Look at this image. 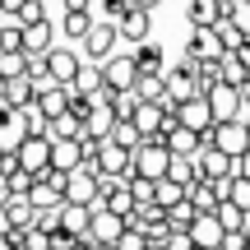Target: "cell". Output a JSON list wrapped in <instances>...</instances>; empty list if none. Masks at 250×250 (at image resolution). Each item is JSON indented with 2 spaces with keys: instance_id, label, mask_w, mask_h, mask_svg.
Returning <instances> with one entry per match:
<instances>
[{
  "instance_id": "6da1fadb",
  "label": "cell",
  "mask_w": 250,
  "mask_h": 250,
  "mask_svg": "<svg viewBox=\"0 0 250 250\" xmlns=\"http://www.w3.org/2000/svg\"><path fill=\"white\" fill-rule=\"evenodd\" d=\"M199 144H213V148H223L227 158H236V153L250 148V134H246L241 121H213L204 134H199Z\"/></svg>"
},
{
  "instance_id": "7a4b0ae2",
  "label": "cell",
  "mask_w": 250,
  "mask_h": 250,
  "mask_svg": "<svg viewBox=\"0 0 250 250\" xmlns=\"http://www.w3.org/2000/svg\"><path fill=\"white\" fill-rule=\"evenodd\" d=\"M130 167L139 171V176H148V181H162L167 176V162H171V153H167V144H158V139H144L139 148H130Z\"/></svg>"
},
{
  "instance_id": "3957f363",
  "label": "cell",
  "mask_w": 250,
  "mask_h": 250,
  "mask_svg": "<svg viewBox=\"0 0 250 250\" xmlns=\"http://www.w3.org/2000/svg\"><path fill=\"white\" fill-rule=\"evenodd\" d=\"M195 171H199V181H232L236 176V158H227V153L213 148V144H199Z\"/></svg>"
},
{
  "instance_id": "277c9868",
  "label": "cell",
  "mask_w": 250,
  "mask_h": 250,
  "mask_svg": "<svg viewBox=\"0 0 250 250\" xmlns=\"http://www.w3.org/2000/svg\"><path fill=\"white\" fill-rule=\"evenodd\" d=\"M116 42H121L116 23H107V19H93L88 33H83V61H107V56L116 51Z\"/></svg>"
},
{
  "instance_id": "5b68a950",
  "label": "cell",
  "mask_w": 250,
  "mask_h": 250,
  "mask_svg": "<svg viewBox=\"0 0 250 250\" xmlns=\"http://www.w3.org/2000/svg\"><path fill=\"white\" fill-rule=\"evenodd\" d=\"M134 79H139V70H134V56L130 51H111L107 61H102V83H107L111 93L134 88Z\"/></svg>"
},
{
  "instance_id": "8992f818",
  "label": "cell",
  "mask_w": 250,
  "mask_h": 250,
  "mask_svg": "<svg viewBox=\"0 0 250 250\" xmlns=\"http://www.w3.org/2000/svg\"><path fill=\"white\" fill-rule=\"evenodd\" d=\"M65 204H98V176H93L88 167H74V171H65Z\"/></svg>"
},
{
  "instance_id": "52a82bcc",
  "label": "cell",
  "mask_w": 250,
  "mask_h": 250,
  "mask_svg": "<svg viewBox=\"0 0 250 250\" xmlns=\"http://www.w3.org/2000/svg\"><path fill=\"white\" fill-rule=\"evenodd\" d=\"M14 158H19V167L23 171H42V167H51V139H46V134H28L23 144H19L14 148Z\"/></svg>"
},
{
  "instance_id": "ba28073f",
  "label": "cell",
  "mask_w": 250,
  "mask_h": 250,
  "mask_svg": "<svg viewBox=\"0 0 250 250\" xmlns=\"http://www.w3.org/2000/svg\"><path fill=\"white\" fill-rule=\"evenodd\" d=\"M208 98V111H213V121H241V93L232 88V83H213V88L204 93Z\"/></svg>"
},
{
  "instance_id": "9c48e42d",
  "label": "cell",
  "mask_w": 250,
  "mask_h": 250,
  "mask_svg": "<svg viewBox=\"0 0 250 250\" xmlns=\"http://www.w3.org/2000/svg\"><path fill=\"white\" fill-rule=\"evenodd\" d=\"M121 232H125V218L111 213V208L98 199V204H93V218H88V236H93V241H102V246H111Z\"/></svg>"
},
{
  "instance_id": "30bf717a",
  "label": "cell",
  "mask_w": 250,
  "mask_h": 250,
  "mask_svg": "<svg viewBox=\"0 0 250 250\" xmlns=\"http://www.w3.org/2000/svg\"><path fill=\"white\" fill-rule=\"evenodd\" d=\"M130 148H121V144H111V139H102V148H98V176H130Z\"/></svg>"
},
{
  "instance_id": "8fae6325",
  "label": "cell",
  "mask_w": 250,
  "mask_h": 250,
  "mask_svg": "<svg viewBox=\"0 0 250 250\" xmlns=\"http://www.w3.org/2000/svg\"><path fill=\"white\" fill-rule=\"evenodd\" d=\"M186 199L195 204V213H213L218 199H227V181H195L186 186Z\"/></svg>"
},
{
  "instance_id": "7c38bea8",
  "label": "cell",
  "mask_w": 250,
  "mask_h": 250,
  "mask_svg": "<svg viewBox=\"0 0 250 250\" xmlns=\"http://www.w3.org/2000/svg\"><path fill=\"white\" fill-rule=\"evenodd\" d=\"M70 83H46V88H37V111H42L46 121H56V116H65L70 111Z\"/></svg>"
},
{
  "instance_id": "4fadbf2b",
  "label": "cell",
  "mask_w": 250,
  "mask_h": 250,
  "mask_svg": "<svg viewBox=\"0 0 250 250\" xmlns=\"http://www.w3.org/2000/svg\"><path fill=\"white\" fill-rule=\"evenodd\" d=\"M223 223H218L213 213H199L195 223H190V246H199V250H218L223 246Z\"/></svg>"
},
{
  "instance_id": "5bb4252c",
  "label": "cell",
  "mask_w": 250,
  "mask_h": 250,
  "mask_svg": "<svg viewBox=\"0 0 250 250\" xmlns=\"http://www.w3.org/2000/svg\"><path fill=\"white\" fill-rule=\"evenodd\" d=\"M176 121H181V125H190V130H199V134H204L208 125H213V111H208V98H204V93H195V98H186V102H181V107H176Z\"/></svg>"
},
{
  "instance_id": "9a60e30c",
  "label": "cell",
  "mask_w": 250,
  "mask_h": 250,
  "mask_svg": "<svg viewBox=\"0 0 250 250\" xmlns=\"http://www.w3.org/2000/svg\"><path fill=\"white\" fill-rule=\"evenodd\" d=\"M79 61L83 56H74L70 46H61V51H46V70H51V83H74V74H79Z\"/></svg>"
},
{
  "instance_id": "2e32d148",
  "label": "cell",
  "mask_w": 250,
  "mask_h": 250,
  "mask_svg": "<svg viewBox=\"0 0 250 250\" xmlns=\"http://www.w3.org/2000/svg\"><path fill=\"white\" fill-rule=\"evenodd\" d=\"M130 56H134V70H139V74H162V70H167V56H162V46L153 42V37L134 42Z\"/></svg>"
},
{
  "instance_id": "e0dca14e",
  "label": "cell",
  "mask_w": 250,
  "mask_h": 250,
  "mask_svg": "<svg viewBox=\"0 0 250 250\" xmlns=\"http://www.w3.org/2000/svg\"><path fill=\"white\" fill-rule=\"evenodd\" d=\"M130 125L139 130V139H158V130H162V107H158V102H139L134 116H130ZM158 144H162V139H158Z\"/></svg>"
},
{
  "instance_id": "ac0fdd59",
  "label": "cell",
  "mask_w": 250,
  "mask_h": 250,
  "mask_svg": "<svg viewBox=\"0 0 250 250\" xmlns=\"http://www.w3.org/2000/svg\"><path fill=\"white\" fill-rule=\"evenodd\" d=\"M148 14H153V9H134V5H130V9L121 14L116 33L125 37V42H144V37H148V28H153V23H148Z\"/></svg>"
},
{
  "instance_id": "d6986e66",
  "label": "cell",
  "mask_w": 250,
  "mask_h": 250,
  "mask_svg": "<svg viewBox=\"0 0 250 250\" xmlns=\"http://www.w3.org/2000/svg\"><path fill=\"white\" fill-rule=\"evenodd\" d=\"M227 5H232V0H190V23L195 28H213L218 19H227Z\"/></svg>"
},
{
  "instance_id": "ffe728a7",
  "label": "cell",
  "mask_w": 250,
  "mask_h": 250,
  "mask_svg": "<svg viewBox=\"0 0 250 250\" xmlns=\"http://www.w3.org/2000/svg\"><path fill=\"white\" fill-rule=\"evenodd\" d=\"M0 208H5V218H9V227H14V232L33 227V218H37V208H33V199H28V195H9Z\"/></svg>"
},
{
  "instance_id": "44dd1931",
  "label": "cell",
  "mask_w": 250,
  "mask_h": 250,
  "mask_svg": "<svg viewBox=\"0 0 250 250\" xmlns=\"http://www.w3.org/2000/svg\"><path fill=\"white\" fill-rule=\"evenodd\" d=\"M88 218H93L88 204H65V199H61V232H70V236H88Z\"/></svg>"
},
{
  "instance_id": "7402d4cb",
  "label": "cell",
  "mask_w": 250,
  "mask_h": 250,
  "mask_svg": "<svg viewBox=\"0 0 250 250\" xmlns=\"http://www.w3.org/2000/svg\"><path fill=\"white\" fill-rule=\"evenodd\" d=\"M23 139H28V130H23V121H19V111L9 107L5 116H0V153H14Z\"/></svg>"
},
{
  "instance_id": "603a6c76",
  "label": "cell",
  "mask_w": 250,
  "mask_h": 250,
  "mask_svg": "<svg viewBox=\"0 0 250 250\" xmlns=\"http://www.w3.org/2000/svg\"><path fill=\"white\" fill-rule=\"evenodd\" d=\"M74 93H83V98H98V93H102V61H79Z\"/></svg>"
},
{
  "instance_id": "cb8c5ba5",
  "label": "cell",
  "mask_w": 250,
  "mask_h": 250,
  "mask_svg": "<svg viewBox=\"0 0 250 250\" xmlns=\"http://www.w3.org/2000/svg\"><path fill=\"white\" fill-rule=\"evenodd\" d=\"M186 51H190V56H199V61H213V56H223V42H218L213 28H195Z\"/></svg>"
},
{
  "instance_id": "d4e9b609",
  "label": "cell",
  "mask_w": 250,
  "mask_h": 250,
  "mask_svg": "<svg viewBox=\"0 0 250 250\" xmlns=\"http://www.w3.org/2000/svg\"><path fill=\"white\" fill-rule=\"evenodd\" d=\"M23 51H28V56L51 51V23H46V19H37V23H23Z\"/></svg>"
},
{
  "instance_id": "484cf974",
  "label": "cell",
  "mask_w": 250,
  "mask_h": 250,
  "mask_svg": "<svg viewBox=\"0 0 250 250\" xmlns=\"http://www.w3.org/2000/svg\"><path fill=\"white\" fill-rule=\"evenodd\" d=\"M111 125H116L111 107H107V102H93V111L83 116V134H93V139H107V134H111Z\"/></svg>"
},
{
  "instance_id": "4316f807",
  "label": "cell",
  "mask_w": 250,
  "mask_h": 250,
  "mask_svg": "<svg viewBox=\"0 0 250 250\" xmlns=\"http://www.w3.org/2000/svg\"><path fill=\"white\" fill-rule=\"evenodd\" d=\"M79 162H83V153L74 139H51V167L56 171H74Z\"/></svg>"
},
{
  "instance_id": "83f0119b",
  "label": "cell",
  "mask_w": 250,
  "mask_h": 250,
  "mask_svg": "<svg viewBox=\"0 0 250 250\" xmlns=\"http://www.w3.org/2000/svg\"><path fill=\"white\" fill-rule=\"evenodd\" d=\"M213 218H218V223H223V232H246V208H236L232 199H218Z\"/></svg>"
},
{
  "instance_id": "f1b7e54d",
  "label": "cell",
  "mask_w": 250,
  "mask_h": 250,
  "mask_svg": "<svg viewBox=\"0 0 250 250\" xmlns=\"http://www.w3.org/2000/svg\"><path fill=\"white\" fill-rule=\"evenodd\" d=\"M79 134H83V121L74 111H65V116H56L46 125V139H79Z\"/></svg>"
},
{
  "instance_id": "f546056e",
  "label": "cell",
  "mask_w": 250,
  "mask_h": 250,
  "mask_svg": "<svg viewBox=\"0 0 250 250\" xmlns=\"http://www.w3.org/2000/svg\"><path fill=\"white\" fill-rule=\"evenodd\" d=\"M102 204H107L111 213H121V218H125V213H134V195H130V186H125V181H116V186L102 195Z\"/></svg>"
},
{
  "instance_id": "4dcf8cb0",
  "label": "cell",
  "mask_w": 250,
  "mask_h": 250,
  "mask_svg": "<svg viewBox=\"0 0 250 250\" xmlns=\"http://www.w3.org/2000/svg\"><path fill=\"white\" fill-rule=\"evenodd\" d=\"M14 111H19V121H23V130H28V134H46V125H51V121L37 111V93L23 102V107H14Z\"/></svg>"
},
{
  "instance_id": "1f68e13d",
  "label": "cell",
  "mask_w": 250,
  "mask_h": 250,
  "mask_svg": "<svg viewBox=\"0 0 250 250\" xmlns=\"http://www.w3.org/2000/svg\"><path fill=\"white\" fill-rule=\"evenodd\" d=\"M88 23H93V14H88V9H65V14H61V28H65V37H74V42H83Z\"/></svg>"
},
{
  "instance_id": "d6a6232c",
  "label": "cell",
  "mask_w": 250,
  "mask_h": 250,
  "mask_svg": "<svg viewBox=\"0 0 250 250\" xmlns=\"http://www.w3.org/2000/svg\"><path fill=\"white\" fill-rule=\"evenodd\" d=\"M167 181H176V186H195V181H199L195 158H176V153H171V162H167Z\"/></svg>"
},
{
  "instance_id": "836d02e7",
  "label": "cell",
  "mask_w": 250,
  "mask_h": 250,
  "mask_svg": "<svg viewBox=\"0 0 250 250\" xmlns=\"http://www.w3.org/2000/svg\"><path fill=\"white\" fill-rule=\"evenodd\" d=\"M195 204H190V199H176V204H171L167 208V227H171V232H190V223H195Z\"/></svg>"
},
{
  "instance_id": "e575fe53",
  "label": "cell",
  "mask_w": 250,
  "mask_h": 250,
  "mask_svg": "<svg viewBox=\"0 0 250 250\" xmlns=\"http://www.w3.org/2000/svg\"><path fill=\"white\" fill-rule=\"evenodd\" d=\"M28 199H33V208H56V204H61V186H51V181H33Z\"/></svg>"
},
{
  "instance_id": "d590c367",
  "label": "cell",
  "mask_w": 250,
  "mask_h": 250,
  "mask_svg": "<svg viewBox=\"0 0 250 250\" xmlns=\"http://www.w3.org/2000/svg\"><path fill=\"white\" fill-rule=\"evenodd\" d=\"M107 107H111V116H116V121H130V116H134V107H139V98H134V88H125V93H107Z\"/></svg>"
},
{
  "instance_id": "8d00e7d4",
  "label": "cell",
  "mask_w": 250,
  "mask_h": 250,
  "mask_svg": "<svg viewBox=\"0 0 250 250\" xmlns=\"http://www.w3.org/2000/svg\"><path fill=\"white\" fill-rule=\"evenodd\" d=\"M176 199H186V186H176V181H153V204H162V208H171Z\"/></svg>"
},
{
  "instance_id": "74e56055",
  "label": "cell",
  "mask_w": 250,
  "mask_h": 250,
  "mask_svg": "<svg viewBox=\"0 0 250 250\" xmlns=\"http://www.w3.org/2000/svg\"><path fill=\"white\" fill-rule=\"evenodd\" d=\"M134 98L139 102H158L162 98V74H139V79H134Z\"/></svg>"
},
{
  "instance_id": "f35d334b",
  "label": "cell",
  "mask_w": 250,
  "mask_h": 250,
  "mask_svg": "<svg viewBox=\"0 0 250 250\" xmlns=\"http://www.w3.org/2000/svg\"><path fill=\"white\" fill-rule=\"evenodd\" d=\"M125 186H130V195H134V208H139V204H153V181L139 176L134 167H130V176H125Z\"/></svg>"
},
{
  "instance_id": "ab89813d",
  "label": "cell",
  "mask_w": 250,
  "mask_h": 250,
  "mask_svg": "<svg viewBox=\"0 0 250 250\" xmlns=\"http://www.w3.org/2000/svg\"><path fill=\"white\" fill-rule=\"evenodd\" d=\"M227 23L241 37H250V0H232V5H227Z\"/></svg>"
},
{
  "instance_id": "60d3db41",
  "label": "cell",
  "mask_w": 250,
  "mask_h": 250,
  "mask_svg": "<svg viewBox=\"0 0 250 250\" xmlns=\"http://www.w3.org/2000/svg\"><path fill=\"white\" fill-rule=\"evenodd\" d=\"M28 98H33V83H28L23 74H19V79H5V102L9 107H23Z\"/></svg>"
},
{
  "instance_id": "b9f144b4",
  "label": "cell",
  "mask_w": 250,
  "mask_h": 250,
  "mask_svg": "<svg viewBox=\"0 0 250 250\" xmlns=\"http://www.w3.org/2000/svg\"><path fill=\"white\" fill-rule=\"evenodd\" d=\"M107 139H111V144H121V148H139V144H144V139H139V130H134L130 121H116Z\"/></svg>"
},
{
  "instance_id": "7bdbcfd3",
  "label": "cell",
  "mask_w": 250,
  "mask_h": 250,
  "mask_svg": "<svg viewBox=\"0 0 250 250\" xmlns=\"http://www.w3.org/2000/svg\"><path fill=\"white\" fill-rule=\"evenodd\" d=\"M227 199L250 213V176H232V181H227Z\"/></svg>"
},
{
  "instance_id": "ee69618b",
  "label": "cell",
  "mask_w": 250,
  "mask_h": 250,
  "mask_svg": "<svg viewBox=\"0 0 250 250\" xmlns=\"http://www.w3.org/2000/svg\"><path fill=\"white\" fill-rule=\"evenodd\" d=\"M5 190L9 195H28V190H33V171H23V167H14V171H5Z\"/></svg>"
},
{
  "instance_id": "f6af8a7d",
  "label": "cell",
  "mask_w": 250,
  "mask_h": 250,
  "mask_svg": "<svg viewBox=\"0 0 250 250\" xmlns=\"http://www.w3.org/2000/svg\"><path fill=\"white\" fill-rule=\"evenodd\" d=\"M144 241H148V236H144L139 227H125V232H121L111 246H116V250H144Z\"/></svg>"
},
{
  "instance_id": "bcb514c9",
  "label": "cell",
  "mask_w": 250,
  "mask_h": 250,
  "mask_svg": "<svg viewBox=\"0 0 250 250\" xmlns=\"http://www.w3.org/2000/svg\"><path fill=\"white\" fill-rule=\"evenodd\" d=\"M37 19H46V5H42V0H28V5L19 9V28H23V23H37Z\"/></svg>"
},
{
  "instance_id": "7dc6e473",
  "label": "cell",
  "mask_w": 250,
  "mask_h": 250,
  "mask_svg": "<svg viewBox=\"0 0 250 250\" xmlns=\"http://www.w3.org/2000/svg\"><path fill=\"white\" fill-rule=\"evenodd\" d=\"M125 9H130V0H102V19H107V23H121Z\"/></svg>"
},
{
  "instance_id": "c3c4849f",
  "label": "cell",
  "mask_w": 250,
  "mask_h": 250,
  "mask_svg": "<svg viewBox=\"0 0 250 250\" xmlns=\"http://www.w3.org/2000/svg\"><path fill=\"white\" fill-rule=\"evenodd\" d=\"M246 246H250V236H246V232H227L218 250H246Z\"/></svg>"
},
{
  "instance_id": "681fc988",
  "label": "cell",
  "mask_w": 250,
  "mask_h": 250,
  "mask_svg": "<svg viewBox=\"0 0 250 250\" xmlns=\"http://www.w3.org/2000/svg\"><path fill=\"white\" fill-rule=\"evenodd\" d=\"M236 176H250V148L236 153Z\"/></svg>"
},
{
  "instance_id": "f907efd6",
  "label": "cell",
  "mask_w": 250,
  "mask_h": 250,
  "mask_svg": "<svg viewBox=\"0 0 250 250\" xmlns=\"http://www.w3.org/2000/svg\"><path fill=\"white\" fill-rule=\"evenodd\" d=\"M236 61H241V65H246V70H250V37H246V42H241V46H236Z\"/></svg>"
},
{
  "instance_id": "816d5d0a",
  "label": "cell",
  "mask_w": 250,
  "mask_h": 250,
  "mask_svg": "<svg viewBox=\"0 0 250 250\" xmlns=\"http://www.w3.org/2000/svg\"><path fill=\"white\" fill-rule=\"evenodd\" d=\"M23 5H28V0H0V9H5V14H19Z\"/></svg>"
},
{
  "instance_id": "f5cc1de1",
  "label": "cell",
  "mask_w": 250,
  "mask_h": 250,
  "mask_svg": "<svg viewBox=\"0 0 250 250\" xmlns=\"http://www.w3.org/2000/svg\"><path fill=\"white\" fill-rule=\"evenodd\" d=\"M236 93H241V107H250V74H246V83H241Z\"/></svg>"
},
{
  "instance_id": "db71d44e",
  "label": "cell",
  "mask_w": 250,
  "mask_h": 250,
  "mask_svg": "<svg viewBox=\"0 0 250 250\" xmlns=\"http://www.w3.org/2000/svg\"><path fill=\"white\" fill-rule=\"evenodd\" d=\"M14 227H9V218H5V208H0V236H9Z\"/></svg>"
},
{
  "instance_id": "11a10c76",
  "label": "cell",
  "mask_w": 250,
  "mask_h": 250,
  "mask_svg": "<svg viewBox=\"0 0 250 250\" xmlns=\"http://www.w3.org/2000/svg\"><path fill=\"white\" fill-rule=\"evenodd\" d=\"M93 0H65V9H88Z\"/></svg>"
},
{
  "instance_id": "9f6ffc18",
  "label": "cell",
  "mask_w": 250,
  "mask_h": 250,
  "mask_svg": "<svg viewBox=\"0 0 250 250\" xmlns=\"http://www.w3.org/2000/svg\"><path fill=\"white\" fill-rule=\"evenodd\" d=\"M134 9H158V0H130Z\"/></svg>"
},
{
  "instance_id": "6f0895ef",
  "label": "cell",
  "mask_w": 250,
  "mask_h": 250,
  "mask_svg": "<svg viewBox=\"0 0 250 250\" xmlns=\"http://www.w3.org/2000/svg\"><path fill=\"white\" fill-rule=\"evenodd\" d=\"M144 250H167V246H162V241H144Z\"/></svg>"
},
{
  "instance_id": "680465c9",
  "label": "cell",
  "mask_w": 250,
  "mask_h": 250,
  "mask_svg": "<svg viewBox=\"0 0 250 250\" xmlns=\"http://www.w3.org/2000/svg\"><path fill=\"white\" fill-rule=\"evenodd\" d=\"M241 125H246V134H250V107H246V111H241Z\"/></svg>"
},
{
  "instance_id": "91938a15",
  "label": "cell",
  "mask_w": 250,
  "mask_h": 250,
  "mask_svg": "<svg viewBox=\"0 0 250 250\" xmlns=\"http://www.w3.org/2000/svg\"><path fill=\"white\" fill-rule=\"evenodd\" d=\"M93 250H116V246H102V241H93Z\"/></svg>"
},
{
  "instance_id": "94428289",
  "label": "cell",
  "mask_w": 250,
  "mask_h": 250,
  "mask_svg": "<svg viewBox=\"0 0 250 250\" xmlns=\"http://www.w3.org/2000/svg\"><path fill=\"white\" fill-rule=\"evenodd\" d=\"M14 250H28V246H14Z\"/></svg>"
},
{
  "instance_id": "6125c7cd",
  "label": "cell",
  "mask_w": 250,
  "mask_h": 250,
  "mask_svg": "<svg viewBox=\"0 0 250 250\" xmlns=\"http://www.w3.org/2000/svg\"><path fill=\"white\" fill-rule=\"evenodd\" d=\"M190 250H199V246H190Z\"/></svg>"
},
{
  "instance_id": "be15d7a7",
  "label": "cell",
  "mask_w": 250,
  "mask_h": 250,
  "mask_svg": "<svg viewBox=\"0 0 250 250\" xmlns=\"http://www.w3.org/2000/svg\"><path fill=\"white\" fill-rule=\"evenodd\" d=\"M246 236H250V227H246Z\"/></svg>"
},
{
  "instance_id": "e7e4bbea",
  "label": "cell",
  "mask_w": 250,
  "mask_h": 250,
  "mask_svg": "<svg viewBox=\"0 0 250 250\" xmlns=\"http://www.w3.org/2000/svg\"><path fill=\"white\" fill-rule=\"evenodd\" d=\"M246 250H250V246H246Z\"/></svg>"
}]
</instances>
